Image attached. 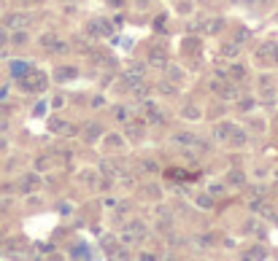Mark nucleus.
I'll return each mask as SVG.
<instances>
[{"instance_id": "nucleus-14", "label": "nucleus", "mask_w": 278, "mask_h": 261, "mask_svg": "<svg viewBox=\"0 0 278 261\" xmlns=\"http://www.w3.org/2000/svg\"><path fill=\"white\" fill-rule=\"evenodd\" d=\"M213 138H216V140H227V138H229V121L213 126Z\"/></svg>"}, {"instance_id": "nucleus-23", "label": "nucleus", "mask_w": 278, "mask_h": 261, "mask_svg": "<svg viewBox=\"0 0 278 261\" xmlns=\"http://www.w3.org/2000/svg\"><path fill=\"white\" fill-rule=\"evenodd\" d=\"M176 140H178L181 146H192V143H195V138H192V135H176Z\"/></svg>"}, {"instance_id": "nucleus-19", "label": "nucleus", "mask_w": 278, "mask_h": 261, "mask_svg": "<svg viewBox=\"0 0 278 261\" xmlns=\"http://www.w3.org/2000/svg\"><path fill=\"white\" fill-rule=\"evenodd\" d=\"M49 167H52V159H49V156H38V159H35V172L49 170Z\"/></svg>"}, {"instance_id": "nucleus-25", "label": "nucleus", "mask_w": 278, "mask_h": 261, "mask_svg": "<svg viewBox=\"0 0 278 261\" xmlns=\"http://www.w3.org/2000/svg\"><path fill=\"white\" fill-rule=\"evenodd\" d=\"M160 92H165V94H176V86H170V84H160Z\"/></svg>"}, {"instance_id": "nucleus-18", "label": "nucleus", "mask_w": 278, "mask_h": 261, "mask_svg": "<svg viewBox=\"0 0 278 261\" xmlns=\"http://www.w3.org/2000/svg\"><path fill=\"white\" fill-rule=\"evenodd\" d=\"M233 78H235V81H243V78H246V70H243L241 65L229 68V81H233Z\"/></svg>"}, {"instance_id": "nucleus-20", "label": "nucleus", "mask_w": 278, "mask_h": 261, "mask_svg": "<svg viewBox=\"0 0 278 261\" xmlns=\"http://www.w3.org/2000/svg\"><path fill=\"white\" fill-rule=\"evenodd\" d=\"M9 35H11V30L6 27V25H0V49H6V46H9Z\"/></svg>"}, {"instance_id": "nucleus-1", "label": "nucleus", "mask_w": 278, "mask_h": 261, "mask_svg": "<svg viewBox=\"0 0 278 261\" xmlns=\"http://www.w3.org/2000/svg\"><path fill=\"white\" fill-rule=\"evenodd\" d=\"M17 81H19V89H22V92H33V94L43 92L46 86H49V78H46V73H41V70H33V68H30L22 78H17Z\"/></svg>"}, {"instance_id": "nucleus-9", "label": "nucleus", "mask_w": 278, "mask_h": 261, "mask_svg": "<svg viewBox=\"0 0 278 261\" xmlns=\"http://www.w3.org/2000/svg\"><path fill=\"white\" fill-rule=\"evenodd\" d=\"M100 135H103V126L98 121H89L84 126V140H89V143H92V140H98Z\"/></svg>"}, {"instance_id": "nucleus-10", "label": "nucleus", "mask_w": 278, "mask_h": 261, "mask_svg": "<svg viewBox=\"0 0 278 261\" xmlns=\"http://www.w3.org/2000/svg\"><path fill=\"white\" fill-rule=\"evenodd\" d=\"M76 73H78L76 68L62 65V68H57V70H54V78H57V81H70V78H76Z\"/></svg>"}, {"instance_id": "nucleus-2", "label": "nucleus", "mask_w": 278, "mask_h": 261, "mask_svg": "<svg viewBox=\"0 0 278 261\" xmlns=\"http://www.w3.org/2000/svg\"><path fill=\"white\" fill-rule=\"evenodd\" d=\"M3 25L9 30H27L30 25H33V14H27V11H9L3 17Z\"/></svg>"}, {"instance_id": "nucleus-31", "label": "nucleus", "mask_w": 278, "mask_h": 261, "mask_svg": "<svg viewBox=\"0 0 278 261\" xmlns=\"http://www.w3.org/2000/svg\"><path fill=\"white\" fill-rule=\"evenodd\" d=\"M254 3H267V0H254Z\"/></svg>"}, {"instance_id": "nucleus-3", "label": "nucleus", "mask_w": 278, "mask_h": 261, "mask_svg": "<svg viewBox=\"0 0 278 261\" xmlns=\"http://www.w3.org/2000/svg\"><path fill=\"white\" fill-rule=\"evenodd\" d=\"M38 43H41L46 51H52V54H60V51H65V49H68V46H65V43H62L60 38H57V33H43V35H41V41H38Z\"/></svg>"}, {"instance_id": "nucleus-26", "label": "nucleus", "mask_w": 278, "mask_h": 261, "mask_svg": "<svg viewBox=\"0 0 278 261\" xmlns=\"http://www.w3.org/2000/svg\"><path fill=\"white\" fill-rule=\"evenodd\" d=\"M224 54H227V57H235V54H238V46L233 43V46H224Z\"/></svg>"}, {"instance_id": "nucleus-8", "label": "nucleus", "mask_w": 278, "mask_h": 261, "mask_svg": "<svg viewBox=\"0 0 278 261\" xmlns=\"http://www.w3.org/2000/svg\"><path fill=\"white\" fill-rule=\"evenodd\" d=\"M149 62H152V65H168V51H165L162 46H154V49L149 51Z\"/></svg>"}, {"instance_id": "nucleus-6", "label": "nucleus", "mask_w": 278, "mask_h": 261, "mask_svg": "<svg viewBox=\"0 0 278 261\" xmlns=\"http://www.w3.org/2000/svg\"><path fill=\"white\" fill-rule=\"evenodd\" d=\"M227 76H221L219 81H211V92H216L219 97H224V100H229V97H235V89L229 86L227 81H224Z\"/></svg>"}, {"instance_id": "nucleus-4", "label": "nucleus", "mask_w": 278, "mask_h": 261, "mask_svg": "<svg viewBox=\"0 0 278 261\" xmlns=\"http://www.w3.org/2000/svg\"><path fill=\"white\" fill-rule=\"evenodd\" d=\"M86 33L92 38H100V35H111L114 30H111V25L106 19H92V22H86Z\"/></svg>"}, {"instance_id": "nucleus-30", "label": "nucleus", "mask_w": 278, "mask_h": 261, "mask_svg": "<svg viewBox=\"0 0 278 261\" xmlns=\"http://www.w3.org/2000/svg\"><path fill=\"white\" fill-rule=\"evenodd\" d=\"M111 3H114V6H119V3H122V0H111Z\"/></svg>"}, {"instance_id": "nucleus-11", "label": "nucleus", "mask_w": 278, "mask_h": 261, "mask_svg": "<svg viewBox=\"0 0 278 261\" xmlns=\"http://www.w3.org/2000/svg\"><path fill=\"white\" fill-rule=\"evenodd\" d=\"M259 54H262V57H267V59H278V43H262Z\"/></svg>"}, {"instance_id": "nucleus-29", "label": "nucleus", "mask_w": 278, "mask_h": 261, "mask_svg": "<svg viewBox=\"0 0 278 261\" xmlns=\"http://www.w3.org/2000/svg\"><path fill=\"white\" fill-rule=\"evenodd\" d=\"M6 94H9V89H0V102L6 100Z\"/></svg>"}, {"instance_id": "nucleus-21", "label": "nucleus", "mask_w": 278, "mask_h": 261, "mask_svg": "<svg viewBox=\"0 0 278 261\" xmlns=\"http://www.w3.org/2000/svg\"><path fill=\"white\" fill-rule=\"evenodd\" d=\"M114 116H116V121H127V108H114Z\"/></svg>"}, {"instance_id": "nucleus-27", "label": "nucleus", "mask_w": 278, "mask_h": 261, "mask_svg": "<svg viewBox=\"0 0 278 261\" xmlns=\"http://www.w3.org/2000/svg\"><path fill=\"white\" fill-rule=\"evenodd\" d=\"M78 178H84V180H89V183H92V180H95V172H89V170H84V172H81V175H78Z\"/></svg>"}, {"instance_id": "nucleus-24", "label": "nucleus", "mask_w": 278, "mask_h": 261, "mask_svg": "<svg viewBox=\"0 0 278 261\" xmlns=\"http://www.w3.org/2000/svg\"><path fill=\"white\" fill-rule=\"evenodd\" d=\"M17 3L22 6V9H30V6H38L41 0H17Z\"/></svg>"}, {"instance_id": "nucleus-15", "label": "nucleus", "mask_w": 278, "mask_h": 261, "mask_svg": "<svg viewBox=\"0 0 278 261\" xmlns=\"http://www.w3.org/2000/svg\"><path fill=\"white\" fill-rule=\"evenodd\" d=\"M221 27H224V22H221V19H208V22L203 25V30H205V33H219Z\"/></svg>"}, {"instance_id": "nucleus-17", "label": "nucleus", "mask_w": 278, "mask_h": 261, "mask_svg": "<svg viewBox=\"0 0 278 261\" xmlns=\"http://www.w3.org/2000/svg\"><path fill=\"white\" fill-rule=\"evenodd\" d=\"M127 229H130V232H135V234H138V237H141V240H144V237L149 234V229H146L144 224H141V221H132V224H130V226H127Z\"/></svg>"}, {"instance_id": "nucleus-16", "label": "nucleus", "mask_w": 278, "mask_h": 261, "mask_svg": "<svg viewBox=\"0 0 278 261\" xmlns=\"http://www.w3.org/2000/svg\"><path fill=\"white\" fill-rule=\"evenodd\" d=\"M227 180H229V186H243L246 183V175H243L241 170H235V172H229V175H227Z\"/></svg>"}, {"instance_id": "nucleus-7", "label": "nucleus", "mask_w": 278, "mask_h": 261, "mask_svg": "<svg viewBox=\"0 0 278 261\" xmlns=\"http://www.w3.org/2000/svg\"><path fill=\"white\" fill-rule=\"evenodd\" d=\"M229 143H235V146H246V140H249V135L241 129V126H235L233 121H229Z\"/></svg>"}, {"instance_id": "nucleus-28", "label": "nucleus", "mask_w": 278, "mask_h": 261, "mask_svg": "<svg viewBox=\"0 0 278 261\" xmlns=\"http://www.w3.org/2000/svg\"><path fill=\"white\" fill-rule=\"evenodd\" d=\"M6 148H9V143H6L3 138H0V151H6Z\"/></svg>"}, {"instance_id": "nucleus-13", "label": "nucleus", "mask_w": 278, "mask_h": 261, "mask_svg": "<svg viewBox=\"0 0 278 261\" xmlns=\"http://www.w3.org/2000/svg\"><path fill=\"white\" fill-rule=\"evenodd\" d=\"M52 132H60V135H70V132H73V129H70V124H65V121H57V118H52Z\"/></svg>"}, {"instance_id": "nucleus-5", "label": "nucleus", "mask_w": 278, "mask_h": 261, "mask_svg": "<svg viewBox=\"0 0 278 261\" xmlns=\"http://www.w3.org/2000/svg\"><path fill=\"white\" fill-rule=\"evenodd\" d=\"M38 186H41V175H38V172H27V175L19 178V191H25V194L35 191Z\"/></svg>"}, {"instance_id": "nucleus-12", "label": "nucleus", "mask_w": 278, "mask_h": 261, "mask_svg": "<svg viewBox=\"0 0 278 261\" xmlns=\"http://www.w3.org/2000/svg\"><path fill=\"white\" fill-rule=\"evenodd\" d=\"M9 70H11V76H14V78H22V76H25L27 70H30V65H27V62H11Z\"/></svg>"}, {"instance_id": "nucleus-22", "label": "nucleus", "mask_w": 278, "mask_h": 261, "mask_svg": "<svg viewBox=\"0 0 278 261\" xmlns=\"http://www.w3.org/2000/svg\"><path fill=\"white\" fill-rule=\"evenodd\" d=\"M197 205H200L203 210H208L211 205H213V200H211V197H197Z\"/></svg>"}]
</instances>
